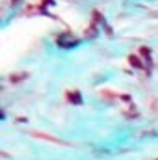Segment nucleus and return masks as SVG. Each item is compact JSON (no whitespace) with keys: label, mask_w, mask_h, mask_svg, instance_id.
Here are the masks:
<instances>
[{"label":"nucleus","mask_w":158,"mask_h":160,"mask_svg":"<svg viewBox=\"0 0 158 160\" xmlns=\"http://www.w3.org/2000/svg\"><path fill=\"white\" fill-rule=\"evenodd\" d=\"M69 99H71V101H76V102H80V97H78V93H75V95L71 93V95H69Z\"/></svg>","instance_id":"nucleus-1"}]
</instances>
